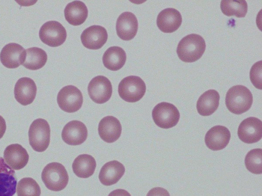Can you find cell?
Returning <instances> with one entry per match:
<instances>
[{"mask_svg": "<svg viewBox=\"0 0 262 196\" xmlns=\"http://www.w3.org/2000/svg\"><path fill=\"white\" fill-rule=\"evenodd\" d=\"M206 48L204 38L200 35L190 34L179 42L177 53L179 59L185 62H193L203 56Z\"/></svg>", "mask_w": 262, "mask_h": 196, "instance_id": "cell-1", "label": "cell"}, {"mask_svg": "<svg viewBox=\"0 0 262 196\" xmlns=\"http://www.w3.org/2000/svg\"><path fill=\"white\" fill-rule=\"evenodd\" d=\"M29 158L26 150L19 144H10L4 151V160L13 170L24 168L28 163Z\"/></svg>", "mask_w": 262, "mask_h": 196, "instance_id": "cell-17", "label": "cell"}, {"mask_svg": "<svg viewBox=\"0 0 262 196\" xmlns=\"http://www.w3.org/2000/svg\"><path fill=\"white\" fill-rule=\"evenodd\" d=\"M64 14L66 20L70 24L79 26L82 24L86 19L88 10L83 2L75 1L66 6Z\"/></svg>", "mask_w": 262, "mask_h": 196, "instance_id": "cell-23", "label": "cell"}, {"mask_svg": "<svg viewBox=\"0 0 262 196\" xmlns=\"http://www.w3.org/2000/svg\"><path fill=\"white\" fill-rule=\"evenodd\" d=\"M146 92V85L139 77L129 76L123 78L118 85L120 97L127 102L140 101Z\"/></svg>", "mask_w": 262, "mask_h": 196, "instance_id": "cell-5", "label": "cell"}, {"mask_svg": "<svg viewBox=\"0 0 262 196\" xmlns=\"http://www.w3.org/2000/svg\"><path fill=\"white\" fill-rule=\"evenodd\" d=\"M26 57L24 47L16 43H10L2 48L0 60L4 66L8 68H15L23 64Z\"/></svg>", "mask_w": 262, "mask_h": 196, "instance_id": "cell-11", "label": "cell"}, {"mask_svg": "<svg viewBox=\"0 0 262 196\" xmlns=\"http://www.w3.org/2000/svg\"><path fill=\"white\" fill-rule=\"evenodd\" d=\"M231 134L227 128L217 125L212 127L207 131L205 137L206 146L213 151L224 149L228 144Z\"/></svg>", "mask_w": 262, "mask_h": 196, "instance_id": "cell-16", "label": "cell"}, {"mask_svg": "<svg viewBox=\"0 0 262 196\" xmlns=\"http://www.w3.org/2000/svg\"><path fill=\"white\" fill-rule=\"evenodd\" d=\"M250 78L253 85L261 89V60L253 65L250 71Z\"/></svg>", "mask_w": 262, "mask_h": 196, "instance_id": "cell-30", "label": "cell"}, {"mask_svg": "<svg viewBox=\"0 0 262 196\" xmlns=\"http://www.w3.org/2000/svg\"><path fill=\"white\" fill-rule=\"evenodd\" d=\"M41 179L48 189L59 191L67 186L69 176L62 164L58 162H52L48 164L43 169Z\"/></svg>", "mask_w": 262, "mask_h": 196, "instance_id": "cell-3", "label": "cell"}, {"mask_svg": "<svg viewBox=\"0 0 262 196\" xmlns=\"http://www.w3.org/2000/svg\"><path fill=\"white\" fill-rule=\"evenodd\" d=\"M220 98V94L215 90L210 89L205 91L197 101L198 112L202 116L211 115L219 106Z\"/></svg>", "mask_w": 262, "mask_h": 196, "instance_id": "cell-22", "label": "cell"}, {"mask_svg": "<svg viewBox=\"0 0 262 196\" xmlns=\"http://www.w3.org/2000/svg\"><path fill=\"white\" fill-rule=\"evenodd\" d=\"M108 196H131V195L124 189H117L110 192Z\"/></svg>", "mask_w": 262, "mask_h": 196, "instance_id": "cell-32", "label": "cell"}, {"mask_svg": "<svg viewBox=\"0 0 262 196\" xmlns=\"http://www.w3.org/2000/svg\"><path fill=\"white\" fill-rule=\"evenodd\" d=\"M57 102L61 110L66 112L73 113L79 110L82 106V94L76 87L68 85L59 91Z\"/></svg>", "mask_w": 262, "mask_h": 196, "instance_id": "cell-8", "label": "cell"}, {"mask_svg": "<svg viewBox=\"0 0 262 196\" xmlns=\"http://www.w3.org/2000/svg\"><path fill=\"white\" fill-rule=\"evenodd\" d=\"M238 138L246 143H255L262 137V122L255 117H250L243 120L239 125Z\"/></svg>", "mask_w": 262, "mask_h": 196, "instance_id": "cell-10", "label": "cell"}, {"mask_svg": "<svg viewBox=\"0 0 262 196\" xmlns=\"http://www.w3.org/2000/svg\"><path fill=\"white\" fill-rule=\"evenodd\" d=\"M180 112L173 104L161 102L153 109L152 117L155 123L159 127L169 129L174 127L180 119Z\"/></svg>", "mask_w": 262, "mask_h": 196, "instance_id": "cell-6", "label": "cell"}, {"mask_svg": "<svg viewBox=\"0 0 262 196\" xmlns=\"http://www.w3.org/2000/svg\"><path fill=\"white\" fill-rule=\"evenodd\" d=\"M17 196H40L41 190L38 183L32 178L21 179L16 188Z\"/></svg>", "mask_w": 262, "mask_h": 196, "instance_id": "cell-28", "label": "cell"}, {"mask_svg": "<svg viewBox=\"0 0 262 196\" xmlns=\"http://www.w3.org/2000/svg\"><path fill=\"white\" fill-rule=\"evenodd\" d=\"M29 143L38 152L45 151L50 141V128L47 121L42 118L34 120L29 130Z\"/></svg>", "mask_w": 262, "mask_h": 196, "instance_id": "cell-4", "label": "cell"}, {"mask_svg": "<svg viewBox=\"0 0 262 196\" xmlns=\"http://www.w3.org/2000/svg\"><path fill=\"white\" fill-rule=\"evenodd\" d=\"M182 22L180 12L177 10L168 8L162 10L157 18L158 28L163 32L172 33L177 30Z\"/></svg>", "mask_w": 262, "mask_h": 196, "instance_id": "cell-18", "label": "cell"}, {"mask_svg": "<svg viewBox=\"0 0 262 196\" xmlns=\"http://www.w3.org/2000/svg\"><path fill=\"white\" fill-rule=\"evenodd\" d=\"M107 37V31L104 27L94 25L85 29L80 38L84 47L91 50H98L104 45Z\"/></svg>", "mask_w": 262, "mask_h": 196, "instance_id": "cell-13", "label": "cell"}, {"mask_svg": "<svg viewBox=\"0 0 262 196\" xmlns=\"http://www.w3.org/2000/svg\"><path fill=\"white\" fill-rule=\"evenodd\" d=\"M15 171L0 157V196H13L16 190Z\"/></svg>", "mask_w": 262, "mask_h": 196, "instance_id": "cell-20", "label": "cell"}, {"mask_svg": "<svg viewBox=\"0 0 262 196\" xmlns=\"http://www.w3.org/2000/svg\"><path fill=\"white\" fill-rule=\"evenodd\" d=\"M245 163L247 169L254 174L262 173V149H254L246 156Z\"/></svg>", "mask_w": 262, "mask_h": 196, "instance_id": "cell-29", "label": "cell"}, {"mask_svg": "<svg viewBox=\"0 0 262 196\" xmlns=\"http://www.w3.org/2000/svg\"><path fill=\"white\" fill-rule=\"evenodd\" d=\"M36 91V85L32 79L28 77L21 78L15 85L14 97L21 105L27 106L33 102Z\"/></svg>", "mask_w": 262, "mask_h": 196, "instance_id": "cell-15", "label": "cell"}, {"mask_svg": "<svg viewBox=\"0 0 262 196\" xmlns=\"http://www.w3.org/2000/svg\"><path fill=\"white\" fill-rule=\"evenodd\" d=\"M98 134L100 138L107 143H113L120 137L122 127L120 121L113 116L103 118L99 123Z\"/></svg>", "mask_w": 262, "mask_h": 196, "instance_id": "cell-19", "label": "cell"}, {"mask_svg": "<svg viewBox=\"0 0 262 196\" xmlns=\"http://www.w3.org/2000/svg\"><path fill=\"white\" fill-rule=\"evenodd\" d=\"M146 196H170V194L166 189L158 187L150 189Z\"/></svg>", "mask_w": 262, "mask_h": 196, "instance_id": "cell-31", "label": "cell"}, {"mask_svg": "<svg viewBox=\"0 0 262 196\" xmlns=\"http://www.w3.org/2000/svg\"><path fill=\"white\" fill-rule=\"evenodd\" d=\"M138 28L137 18L132 12L122 13L117 20V34L123 40L128 41L133 39L137 33Z\"/></svg>", "mask_w": 262, "mask_h": 196, "instance_id": "cell-14", "label": "cell"}, {"mask_svg": "<svg viewBox=\"0 0 262 196\" xmlns=\"http://www.w3.org/2000/svg\"><path fill=\"white\" fill-rule=\"evenodd\" d=\"M88 90L89 96L97 104L107 102L113 91L111 82L103 76H97L93 78L89 84Z\"/></svg>", "mask_w": 262, "mask_h": 196, "instance_id": "cell-9", "label": "cell"}, {"mask_svg": "<svg viewBox=\"0 0 262 196\" xmlns=\"http://www.w3.org/2000/svg\"><path fill=\"white\" fill-rule=\"evenodd\" d=\"M96 167L95 159L88 154L78 156L72 163L74 173L81 178H88L92 176Z\"/></svg>", "mask_w": 262, "mask_h": 196, "instance_id": "cell-25", "label": "cell"}, {"mask_svg": "<svg viewBox=\"0 0 262 196\" xmlns=\"http://www.w3.org/2000/svg\"><path fill=\"white\" fill-rule=\"evenodd\" d=\"M88 137V130L85 125L79 120H72L63 127L61 137L69 145H77L83 143Z\"/></svg>", "mask_w": 262, "mask_h": 196, "instance_id": "cell-12", "label": "cell"}, {"mask_svg": "<svg viewBox=\"0 0 262 196\" xmlns=\"http://www.w3.org/2000/svg\"><path fill=\"white\" fill-rule=\"evenodd\" d=\"M6 130V124L4 118L0 115V139L4 135Z\"/></svg>", "mask_w": 262, "mask_h": 196, "instance_id": "cell-33", "label": "cell"}, {"mask_svg": "<svg viewBox=\"0 0 262 196\" xmlns=\"http://www.w3.org/2000/svg\"><path fill=\"white\" fill-rule=\"evenodd\" d=\"M220 7L225 15H234L238 18L244 17L248 11V5L245 1H222Z\"/></svg>", "mask_w": 262, "mask_h": 196, "instance_id": "cell-27", "label": "cell"}, {"mask_svg": "<svg viewBox=\"0 0 262 196\" xmlns=\"http://www.w3.org/2000/svg\"><path fill=\"white\" fill-rule=\"evenodd\" d=\"M125 173V167L117 160L109 161L101 167L99 179L105 186H111L117 183Z\"/></svg>", "mask_w": 262, "mask_h": 196, "instance_id": "cell-21", "label": "cell"}, {"mask_svg": "<svg viewBox=\"0 0 262 196\" xmlns=\"http://www.w3.org/2000/svg\"><path fill=\"white\" fill-rule=\"evenodd\" d=\"M39 36L41 41L51 47L62 44L67 38V32L59 22L54 20L45 22L41 27Z\"/></svg>", "mask_w": 262, "mask_h": 196, "instance_id": "cell-7", "label": "cell"}, {"mask_svg": "<svg viewBox=\"0 0 262 196\" xmlns=\"http://www.w3.org/2000/svg\"><path fill=\"white\" fill-rule=\"evenodd\" d=\"M26 57L23 65L27 69L37 70L42 68L46 63L48 57L42 49L33 47L26 50Z\"/></svg>", "mask_w": 262, "mask_h": 196, "instance_id": "cell-26", "label": "cell"}, {"mask_svg": "<svg viewBox=\"0 0 262 196\" xmlns=\"http://www.w3.org/2000/svg\"><path fill=\"white\" fill-rule=\"evenodd\" d=\"M126 60V55L121 47L117 46L109 47L104 53L102 62L104 66L111 70L121 69Z\"/></svg>", "mask_w": 262, "mask_h": 196, "instance_id": "cell-24", "label": "cell"}, {"mask_svg": "<svg viewBox=\"0 0 262 196\" xmlns=\"http://www.w3.org/2000/svg\"><path fill=\"white\" fill-rule=\"evenodd\" d=\"M225 103L231 112L241 114L251 108L253 103V95L246 87L241 85L233 86L226 93Z\"/></svg>", "mask_w": 262, "mask_h": 196, "instance_id": "cell-2", "label": "cell"}]
</instances>
